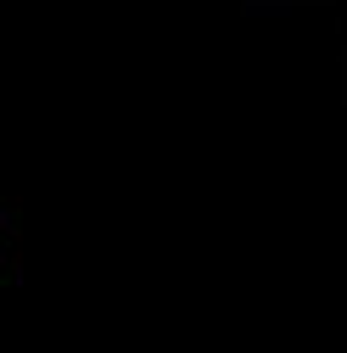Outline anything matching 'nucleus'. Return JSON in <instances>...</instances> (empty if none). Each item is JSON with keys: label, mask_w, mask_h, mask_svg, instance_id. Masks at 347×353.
I'll return each mask as SVG.
<instances>
[{"label": "nucleus", "mask_w": 347, "mask_h": 353, "mask_svg": "<svg viewBox=\"0 0 347 353\" xmlns=\"http://www.w3.org/2000/svg\"><path fill=\"white\" fill-rule=\"evenodd\" d=\"M252 6H280V0H252Z\"/></svg>", "instance_id": "2"}, {"label": "nucleus", "mask_w": 347, "mask_h": 353, "mask_svg": "<svg viewBox=\"0 0 347 353\" xmlns=\"http://www.w3.org/2000/svg\"><path fill=\"white\" fill-rule=\"evenodd\" d=\"M12 252H17V230H12V213L0 208V281L12 275Z\"/></svg>", "instance_id": "1"}]
</instances>
